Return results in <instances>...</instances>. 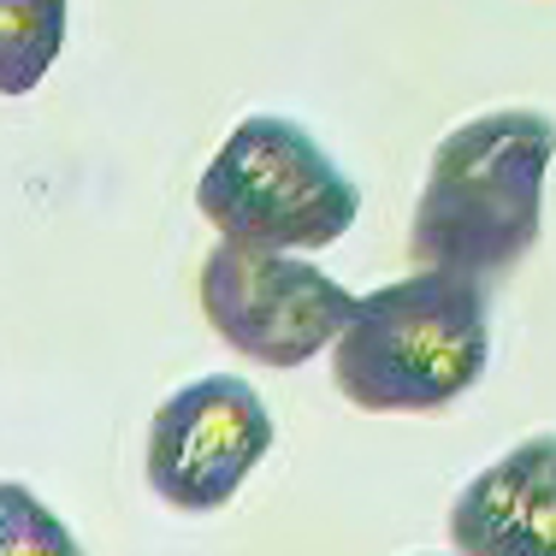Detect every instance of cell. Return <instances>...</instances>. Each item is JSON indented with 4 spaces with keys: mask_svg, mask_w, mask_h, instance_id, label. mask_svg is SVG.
Returning <instances> with one entry per match:
<instances>
[{
    "mask_svg": "<svg viewBox=\"0 0 556 556\" xmlns=\"http://www.w3.org/2000/svg\"><path fill=\"white\" fill-rule=\"evenodd\" d=\"M556 161V118L539 108H497L456 125L432 149L408 225L420 267L497 278L521 267L545 219V172Z\"/></svg>",
    "mask_w": 556,
    "mask_h": 556,
    "instance_id": "cell-1",
    "label": "cell"
},
{
    "mask_svg": "<svg viewBox=\"0 0 556 556\" xmlns=\"http://www.w3.org/2000/svg\"><path fill=\"white\" fill-rule=\"evenodd\" d=\"M492 362L485 278L427 267L355 302L332 343V386L367 415H427L480 386Z\"/></svg>",
    "mask_w": 556,
    "mask_h": 556,
    "instance_id": "cell-2",
    "label": "cell"
},
{
    "mask_svg": "<svg viewBox=\"0 0 556 556\" xmlns=\"http://www.w3.org/2000/svg\"><path fill=\"white\" fill-rule=\"evenodd\" d=\"M195 207L214 231L243 237V243L326 249L355 225L362 190L296 118L255 113L207 161Z\"/></svg>",
    "mask_w": 556,
    "mask_h": 556,
    "instance_id": "cell-3",
    "label": "cell"
},
{
    "mask_svg": "<svg viewBox=\"0 0 556 556\" xmlns=\"http://www.w3.org/2000/svg\"><path fill=\"white\" fill-rule=\"evenodd\" d=\"M355 302L362 296H350L338 278H326L296 249L219 237L202 261V314L214 338L278 374L338 343Z\"/></svg>",
    "mask_w": 556,
    "mask_h": 556,
    "instance_id": "cell-4",
    "label": "cell"
},
{
    "mask_svg": "<svg viewBox=\"0 0 556 556\" xmlns=\"http://www.w3.org/2000/svg\"><path fill=\"white\" fill-rule=\"evenodd\" d=\"M273 450V415L249 379H195L154 408L149 427V485L184 515L225 509L255 462Z\"/></svg>",
    "mask_w": 556,
    "mask_h": 556,
    "instance_id": "cell-5",
    "label": "cell"
},
{
    "mask_svg": "<svg viewBox=\"0 0 556 556\" xmlns=\"http://www.w3.org/2000/svg\"><path fill=\"white\" fill-rule=\"evenodd\" d=\"M450 545L473 556H556V439L515 444L450 503Z\"/></svg>",
    "mask_w": 556,
    "mask_h": 556,
    "instance_id": "cell-6",
    "label": "cell"
},
{
    "mask_svg": "<svg viewBox=\"0 0 556 556\" xmlns=\"http://www.w3.org/2000/svg\"><path fill=\"white\" fill-rule=\"evenodd\" d=\"M65 48V0H0V89L30 96Z\"/></svg>",
    "mask_w": 556,
    "mask_h": 556,
    "instance_id": "cell-7",
    "label": "cell"
}]
</instances>
